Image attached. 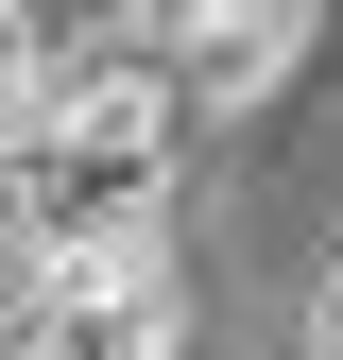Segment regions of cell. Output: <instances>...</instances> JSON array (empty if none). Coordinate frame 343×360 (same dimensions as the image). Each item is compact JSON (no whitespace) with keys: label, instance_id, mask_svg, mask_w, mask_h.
Wrapping results in <instances>:
<instances>
[{"label":"cell","instance_id":"6da1fadb","mask_svg":"<svg viewBox=\"0 0 343 360\" xmlns=\"http://www.w3.org/2000/svg\"><path fill=\"white\" fill-rule=\"evenodd\" d=\"M0 360H172V240H103L0 326Z\"/></svg>","mask_w":343,"mask_h":360},{"label":"cell","instance_id":"7a4b0ae2","mask_svg":"<svg viewBox=\"0 0 343 360\" xmlns=\"http://www.w3.org/2000/svg\"><path fill=\"white\" fill-rule=\"evenodd\" d=\"M309 18L326 0H155V69H172V103H275L292 69H309Z\"/></svg>","mask_w":343,"mask_h":360},{"label":"cell","instance_id":"3957f363","mask_svg":"<svg viewBox=\"0 0 343 360\" xmlns=\"http://www.w3.org/2000/svg\"><path fill=\"white\" fill-rule=\"evenodd\" d=\"M309 343H326V360H343V275H326V309H309Z\"/></svg>","mask_w":343,"mask_h":360}]
</instances>
